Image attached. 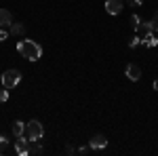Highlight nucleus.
<instances>
[{
  "label": "nucleus",
  "instance_id": "nucleus-3",
  "mask_svg": "<svg viewBox=\"0 0 158 156\" xmlns=\"http://www.w3.org/2000/svg\"><path fill=\"white\" fill-rule=\"evenodd\" d=\"M44 135V127L40 124V120H30L27 122V137L30 139H42Z\"/></svg>",
  "mask_w": 158,
  "mask_h": 156
},
{
  "label": "nucleus",
  "instance_id": "nucleus-17",
  "mask_svg": "<svg viewBox=\"0 0 158 156\" xmlns=\"http://www.w3.org/2000/svg\"><path fill=\"white\" fill-rule=\"evenodd\" d=\"M124 2H127L129 6H141V4H143V0H124Z\"/></svg>",
  "mask_w": 158,
  "mask_h": 156
},
{
  "label": "nucleus",
  "instance_id": "nucleus-14",
  "mask_svg": "<svg viewBox=\"0 0 158 156\" xmlns=\"http://www.w3.org/2000/svg\"><path fill=\"white\" fill-rule=\"evenodd\" d=\"M0 101H9V89L6 86L0 89Z\"/></svg>",
  "mask_w": 158,
  "mask_h": 156
},
{
  "label": "nucleus",
  "instance_id": "nucleus-8",
  "mask_svg": "<svg viewBox=\"0 0 158 156\" xmlns=\"http://www.w3.org/2000/svg\"><path fill=\"white\" fill-rule=\"evenodd\" d=\"M11 131H13V135H15V137H23L25 133H27V124H23L21 120H15Z\"/></svg>",
  "mask_w": 158,
  "mask_h": 156
},
{
  "label": "nucleus",
  "instance_id": "nucleus-11",
  "mask_svg": "<svg viewBox=\"0 0 158 156\" xmlns=\"http://www.w3.org/2000/svg\"><path fill=\"white\" fill-rule=\"evenodd\" d=\"M137 32H141V38L146 36V34H152L154 32V21H141L139 27H137Z\"/></svg>",
  "mask_w": 158,
  "mask_h": 156
},
{
  "label": "nucleus",
  "instance_id": "nucleus-5",
  "mask_svg": "<svg viewBox=\"0 0 158 156\" xmlns=\"http://www.w3.org/2000/svg\"><path fill=\"white\" fill-rule=\"evenodd\" d=\"M15 152L19 156H27L30 154V139L27 137H17V141H15Z\"/></svg>",
  "mask_w": 158,
  "mask_h": 156
},
{
  "label": "nucleus",
  "instance_id": "nucleus-15",
  "mask_svg": "<svg viewBox=\"0 0 158 156\" xmlns=\"http://www.w3.org/2000/svg\"><path fill=\"white\" fill-rule=\"evenodd\" d=\"M6 144H9V141H6V137H4V135H0V154L6 150Z\"/></svg>",
  "mask_w": 158,
  "mask_h": 156
},
{
  "label": "nucleus",
  "instance_id": "nucleus-18",
  "mask_svg": "<svg viewBox=\"0 0 158 156\" xmlns=\"http://www.w3.org/2000/svg\"><path fill=\"white\" fill-rule=\"evenodd\" d=\"M131 25H133L135 30L139 27V17H137V15H131Z\"/></svg>",
  "mask_w": 158,
  "mask_h": 156
},
{
  "label": "nucleus",
  "instance_id": "nucleus-2",
  "mask_svg": "<svg viewBox=\"0 0 158 156\" xmlns=\"http://www.w3.org/2000/svg\"><path fill=\"white\" fill-rule=\"evenodd\" d=\"M19 82H21V72L19 70H6V72L2 74V86L15 89Z\"/></svg>",
  "mask_w": 158,
  "mask_h": 156
},
{
  "label": "nucleus",
  "instance_id": "nucleus-7",
  "mask_svg": "<svg viewBox=\"0 0 158 156\" xmlns=\"http://www.w3.org/2000/svg\"><path fill=\"white\" fill-rule=\"evenodd\" d=\"M127 76H129V80H139L141 78V68L137 65V63H129L127 65Z\"/></svg>",
  "mask_w": 158,
  "mask_h": 156
},
{
  "label": "nucleus",
  "instance_id": "nucleus-20",
  "mask_svg": "<svg viewBox=\"0 0 158 156\" xmlns=\"http://www.w3.org/2000/svg\"><path fill=\"white\" fill-rule=\"evenodd\" d=\"M154 89H156V91H158V80H154Z\"/></svg>",
  "mask_w": 158,
  "mask_h": 156
},
{
  "label": "nucleus",
  "instance_id": "nucleus-12",
  "mask_svg": "<svg viewBox=\"0 0 158 156\" xmlns=\"http://www.w3.org/2000/svg\"><path fill=\"white\" fill-rule=\"evenodd\" d=\"M40 139H30V154H40L42 152V145L38 144Z\"/></svg>",
  "mask_w": 158,
  "mask_h": 156
},
{
  "label": "nucleus",
  "instance_id": "nucleus-4",
  "mask_svg": "<svg viewBox=\"0 0 158 156\" xmlns=\"http://www.w3.org/2000/svg\"><path fill=\"white\" fill-rule=\"evenodd\" d=\"M89 148H91V150H103V148H108V137L101 135V133L93 135L91 141H89Z\"/></svg>",
  "mask_w": 158,
  "mask_h": 156
},
{
  "label": "nucleus",
  "instance_id": "nucleus-9",
  "mask_svg": "<svg viewBox=\"0 0 158 156\" xmlns=\"http://www.w3.org/2000/svg\"><path fill=\"white\" fill-rule=\"evenodd\" d=\"M13 23V15L6 9H0V27H11Z\"/></svg>",
  "mask_w": 158,
  "mask_h": 156
},
{
  "label": "nucleus",
  "instance_id": "nucleus-10",
  "mask_svg": "<svg viewBox=\"0 0 158 156\" xmlns=\"http://www.w3.org/2000/svg\"><path fill=\"white\" fill-rule=\"evenodd\" d=\"M141 44H146V47H150V48L158 47V36L154 32H152V34H146V36L141 38Z\"/></svg>",
  "mask_w": 158,
  "mask_h": 156
},
{
  "label": "nucleus",
  "instance_id": "nucleus-1",
  "mask_svg": "<svg viewBox=\"0 0 158 156\" xmlns=\"http://www.w3.org/2000/svg\"><path fill=\"white\" fill-rule=\"evenodd\" d=\"M17 51H19V55L25 57L27 61H38L42 57V48L38 42L34 40H19L17 42Z\"/></svg>",
  "mask_w": 158,
  "mask_h": 156
},
{
  "label": "nucleus",
  "instance_id": "nucleus-13",
  "mask_svg": "<svg viewBox=\"0 0 158 156\" xmlns=\"http://www.w3.org/2000/svg\"><path fill=\"white\" fill-rule=\"evenodd\" d=\"M25 32V25L23 23H11V34L13 36H21Z\"/></svg>",
  "mask_w": 158,
  "mask_h": 156
},
{
  "label": "nucleus",
  "instance_id": "nucleus-16",
  "mask_svg": "<svg viewBox=\"0 0 158 156\" xmlns=\"http://www.w3.org/2000/svg\"><path fill=\"white\" fill-rule=\"evenodd\" d=\"M139 42H141V38H139V36H133L131 40H129V47H131V48H135L137 44H139Z\"/></svg>",
  "mask_w": 158,
  "mask_h": 156
},
{
  "label": "nucleus",
  "instance_id": "nucleus-19",
  "mask_svg": "<svg viewBox=\"0 0 158 156\" xmlns=\"http://www.w3.org/2000/svg\"><path fill=\"white\" fill-rule=\"evenodd\" d=\"M2 40H6V32H4V30H0V42H2Z\"/></svg>",
  "mask_w": 158,
  "mask_h": 156
},
{
  "label": "nucleus",
  "instance_id": "nucleus-6",
  "mask_svg": "<svg viewBox=\"0 0 158 156\" xmlns=\"http://www.w3.org/2000/svg\"><path fill=\"white\" fill-rule=\"evenodd\" d=\"M122 0H106V11H108V15H118V13L122 11Z\"/></svg>",
  "mask_w": 158,
  "mask_h": 156
}]
</instances>
